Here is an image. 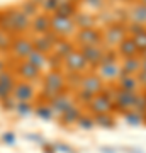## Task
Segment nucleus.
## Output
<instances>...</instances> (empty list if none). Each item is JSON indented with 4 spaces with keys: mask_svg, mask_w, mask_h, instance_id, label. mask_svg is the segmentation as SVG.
I'll list each match as a JSON object with an SVG mask.
<instances>
[{
    "mask_svg": "<svg viewBox=\"0 0 146 153\" xmlns=\"http://www.w3.org/2000/svg\"><path fill=\"white\" fill-rule=\"evenodd\" d=\"M49 105H51V109H53V112L56 111V112H60V114H63L65 111H68L71 107V105H75L73 104V100H71L68 95H66L65 92L60 94V95H56V97L49 102Z\"/></svg>",
    "mask_w": 146,
    "mask_h": 153,
    "instance_id": "18",
    "label": "nucleus"
},
{
    "mask_svg": "<svg viewBox=\"0 0 146 153\" xmlns=\"http://www.w3.org/2000/svg\"><path fill=\"white\" fill-rule=\"evenodd\" d=\"M14 38H16V36H12V34L2 31V33H0V51H9L10 46H12Z\"/></svg>",
    "mask_w": 146,
    "mask_h": 153,
    "instance_id": "30",
    "label": "nucleus"
},
{
    "mask_svg": "<svg viewBox=\"0 0 146 153\" xmlns=\"http://www.w3.org/2000/svg\"><path fill=\"white\" fill-rule=\"evenodd\" d=\"M80 51H82V55H83V58H85V61L90 66H99L102 63L104 49L100 46H82Z\"/></svg>",
    "mask_w": 146,
    "mask_h": 153,
    "instance_id": "15",
    "label": "nucleus"
},
{
    "mask_svg": "<svg viewBox=\"0 0 146 153\" xmlns=\"http://www.w3.org/2000/svg\"><path fill=\"white\" fill-rule=\"evenodd\" d=\"M16 111L22 116H27V114H31V112L34 111V107L31 105V102H17Z\"/></svg>",
    "mask_w": 146,
    "mask_h": 153,
    "instance_id": "32",
    "label": "nucleus"
},
{
    "mask_svg": "<svg viewBox=\"0 0 146 153\" xmlns=\"http://www.w3.org/2000/svg\"><path fill=\"white\" fill-rule=\"evenodd\" d=\"M31 65H34L36 68H39V70H43L44 66L48 65V55H44V53H41V51H36L34 49L31 55L27 56V60Z\"/></svg>",
    "mask_w": 146,
    "mask_h": 153,
    "instance_id": "25",
    "label": "nucleus"
},
{
    "mask_svg": "<svg viewBox=\"0 0 146 153\" xmlns=\"http://www.w3.org/2000/svg\"><path fill=\"white\" fill-rule=\"evenodd\" d=\"M80 117H82V112L76 105H71L70 109L65 111V112L61 114V121H63L65 124H73V123H76Z\"/></svg>",
    "mask_w": 146,
    "mask_h": 153,
    "instance_id": "26",
    "label": "nucleus"
},
{
    "mask_svg": "<svg viewBox=\"0 0 146 153\" xmlns=\"http://www.w3.org/2000/svg\"><path fill=\"white\" fill-rule=\"evenodd\" d=\"M0 33H2V27H0Z\"/></svg>",
    "mask_w": 146,
    "mask_h": 153,
    "instance_id": "49",
    "label": "nucleus"
},
{
    "mask_svg": "<svg viewBox=\"0 0 146 153\" xmlns=\"http://www.w3.org/2000/svg\"><path fill=\"white\" fill-rule=\"evenodd\" d=\"M60 2L61 0H43L41 2V9H43V12L53 16L54 12H56V9L60 7Z\"/></svg>",
    "mask_w": 146,
    "mask_h": 153,
    "instance_id": "31",
    "label": "nucleus"
},
{
    "mask_svg": "<svg viewBox=\"0 0 146 153\" xmlns=\"http://www.w3.org/2000/svg\"><path fill=\"white\" fill-rule=\"evenodd\" d=\"M141 68H143V71H146V60L141 63Z\"/></svg>",
    "mask_w": 146,
    "mask_h": 153,
    "instance_id": "46",
    "label": "nucleus"
},
{
    "mask_svg": "<svg viewBox=\"0 0 146 153\" xmlns=\"http://www.w3.org/2000/svg\"><path fill=\"white\" fill-rule=\"evenodd\" d=\"M139 51H138V46H136L134 39L133 38H124L119 43V55L124 56V58H134Z\"/></svg>",
    "mask_w": 146,
    "mask_h": 153,
    "instance_id": "21",
    "label": "nucleus"
},
{
    "mask_svg": "<svg viewBox=\"0 0 146 153\" xmlns=\"http://www.w3.org/2000/svg\"><path fill=\"white\" fill-rule=\"evenodd\" d=\"M19 9H21V12L26 17H29V19H34V17L39 14V10H41V7H39V4L36 0H24L21 5H19Z\"/></svg>",
    "mask_w": 146,
    "mask_h": 153,
    "instance_id": "24",
    "label": "nucleus"
},
{
    "mask_svg": "<svg viewBox=\"0 0 146 153\" xmlns=\"http://www.w3.org/2000/svg\"><path fill=\"white\" fill-rule=\"evenodd\" d=\"M5 70H7V63L2 60V58H0V73H4Z\"/></svg>",
    "mask_w": 146,
    "mask_h": 153,
    "instance_id": "42",
    "label": "nucleus"
},
{
    "mask_svg": "<svg viewBox=\"0 0 146 153\" xmlns=\"http://www.w3.org/2000/svg\"><path fill=\"white\" fill-rule=\"evenodd\" d=\"M27 140H31V141H39V143H41V138H39V136H34V134H27Z\"/></svg>",
    "mask_w": 146,
    "mask_h": 153,
    "instance_id": "43",
    "label": "nucleus"
},
{
    "mask_svg": "<svg viewBox=\"0 0 146 153\" xmlns=\"http://www.w3.org/2000/svg\"><path fill=\"white\" fill-rule=\"evenodd\" d=\"M2 140H4L5 143H9V145H14V141H16V136H14V133H4Z\"/></svg>",
    "mask_w": 146,
    "mask_h": 153,
    "instance_id": "40",
    "label": "nucleus"
},
{
    "mask_svg": "<svg viewBox=\"0 0 146 153\" xmlns=\"http://www.w3.org/2000/svg\"><path fill=\"white\" fill-rule=\"evenodd\" d=\"M73 22H75V27H78V29L95 27V19L88 12H76L73 16Z\"/></svg>",
    "mask_w": 146,
    "mask_h": 153,
    "instance_id": "22",
    "label": "nucleus"
},
{
    "mask_svg": "<svg viewBox=\"0 0 146 153\" xmlns=\"http://www.w3.org/2000/svg\"><path fill=\"white\" fill-rule=\"evenodd\" d=\"M80 87L82 90H87L92 95H97V94H100L104 90V80L99 75H87L82 78Z\"/></svg>",
    "mask_w": 146,
    "mask_h": 153,
    "instance_id": "16",
    "label": "nucleus"
},
{
    "mask_svg": "<svg viewBox=\"0 0 146 153\" xmlns=\"http://www.w3.org/2000/svg\"><path fill=\"white\" fill-rule=\"evenodd\" d=\"M14 85H16V76L12 75L10 71L5 70L4 73H0V102L12 97Z\"/></svg>",
    "mask_w": 146,
    "mask_h": 153,
    "instance_id": "17",
    "label": "nucleus"
},
{
    "mask_svg": "<svg viewBox=\"0 0 146 153\" xmlns=\"http://www.w3.org/2000/svg\"><path fill=\"white\" fill-rule=\"evenodd\" d=\"M127 34V27L122 26V24H110L107 29H105V33L102 34V41L107 46H119V43L122 41Z\"/></svg>",
    "mask_w": 146,
    "mask_h": 153,
    "instance_id": "5",
    "label": "nucleus"
},
{
    "mask_svg": "<svg viewBox=\"0 0 146 153\" xmlns=\"http://www.w3.org/2000/svg\"><path fill=\"white\" fill-rule=\"evenodd\" d=\"M63 63H65V68L68 71H71V73H83L88 68V63L85 61L80 49H73L70 55L63 60Z\"/></svg>",
    "mask_w": 146,
    "mask_h": 153,
    "instance_id": "7",
    "label": "nucleus"
},
{
    "mask_svg": "<svg viewBox=\"0 0 146 153\" xmlns=\"http://www.w3.org/2000/svg\"><path fill=\"white\" fill-rule=\"evenodd\" d=\"M141 4H143V5H146V0H141Z\"/></svg>",
    "mask_w": 146,
    "mask_h": 153,
    "instance_id": "48",
    "label": "nucleus"
},
{
    "mask_svg": "<svg viewBox=\"0 0 146 153\" xmlns=\"http://www.w3.org/2000/svg\"><path fill=\"white\" fill-rule=\"evenodd\" d=\"M141 82L146 83V71H143V73H141Z\"/></svg>",
    "mask_w": 146,
    "mask_h": 153,
    "instance_id": "45",
    "label": "nucleus"
},
{
    "mask_svg": "<svg viewBox=\"0 0 146 153\" xmlns=\"http://www.w3.org/2000/svg\"><path fill=\"white\" fill-rule=\"evenodd\" d=\"M90 9H100L104 5V0H83Z\"/></svg>",
    "mask_w": 146,
    "mask_h": 153,
    "instance_id": "38",
    "label": "nucleus"
},
{
    "mask_svg": "<svg viewBox=\"0 0 146 153\" xmlns=\"http://www.w3.org/2000/svg\"><path fill=\"white\" fill-rule=\"evenodd\" d=\"M127 31H129V33L133 34V38H134V36H138V34L145 33V26H141V24H136V22H133L129 27H127Z\"/></svg>",
    "mask_w": 146,
    "mask_h": 153,
    "instance_id": "37",
    "label": "nucleus"
},
{
    "mask_svg": "<svg viewBox=\"0 0 146 153\" xmlns=\"http://www.w3.org/2000/svg\"><path fill=\"white\" fill-rule=\"evenodd\" d=\"M75 31V22L73 19L60 16H51V33H54L60 38H66L68 34Z\"/></svg>",
    "mask_w": 146,
    "mask_h": 153,
    "instance_id": "6",
    "label": "nucleus"
},
{
    "mask_svg": "<svg viewBox=\"0 0 146 153\" xmlns=\"http://www.w3.org/2000/svg\"><path fill=\"white\" fill-rule=\"evenodd\" d=\"M126 119H127V123H133V124H139L141 123V119H143V117H141L139 114H126Z\"/></svg>",
    "mask_w": 146,
    "mask_h": 153,
    "instance_id": "39",
    "label": "nucleus"
},
{
    "mask_svg": "<svg viewBox=\"0 0 146 153\" xmlns=\"http://www.w3.org/2000/svg\"><path fill=\"white\" fill-rule=\"evenodd\" d=\"M141 70V63L138 58H126L124 60V65H122V73L124 75H134L136 71Z\"/></svg>",
    "mask_w": 146,
    "mask_h": 153,
    "instance_id": "27",
    "label": "nucleus"
},
{
    "mask_svg": "<svg viewBox=\"0 0 146 153\" xmlns=\"http://www.w3.org/2000/svg\"><path fill=\"white\" fill-rule=\"evenodd\" d=\"M31 31L38 36L48 34L51 31V16L46 12H39L34 19H31Z\"/></svg>",
    "mask_w": 146,
    "mask_h": 153,
    "instance_id": "14",
    "label": "nucleus"
},
{
    "mask_svg": "<svg viewBox=\"0 0 146 153\" xmlns=\"http://www.w3.org/2000/svg\"><path fill=\"white\" fill-rule=\"evenodd\" d=\"M73 49H75V44L71 43V41H68V39H65V38H60L58 43L54 44V48H53V55L58 56V58L63 61Z\"/></svg>",
    "mask_w": 146,
    "mask_h": 153,
    "instance_id": "19",
    "label": "nucleus"
},
{
    "mask_svg": "<svg viewBox=\"0 0 146 153\" xmlns=\"http://www.w3.org/2000/svg\"><path fill=\"white\" fill-rule=\"evenodd\" d=\"M70 2H73V4H76V2H80V0H70Z\"/></svg>",
    "mask_w": 146,
    "mask_h": 153,
    "instance_id": "47",
    "label": "nucleus"
},
{
    "mask_svg": "<svg viewBox=\"0 0 146 153\" xmlns=\"http://www.w3.org/2000/svg\"><path fill=\"white\" fill-rule=\"evenodd\" d=\"M138 94L136 92H129V90H117L116 97H114V104L117 105L119 109L126 111V109H134L136 102H138Z\"/></svg>",
    "mask_w": 146,
    "mask_h": 153,
    "instance_id": "13",
    "label": "nucleus"
},
{
    "mask_svg": "<svg viewBox=\"0 0 146 153\" xmlns=\"http://www.w3.org/2000/svg\"><path fill=\"white\" fill-rule=\"evenodd\" d=\"M16 73L17 76L21 78L22 82H29V83H33L36 82L39 76H41V70L39 68H36L34 65H31L29 61H19L16 66Z\"/></svg>",
    "mask_w": 146,
    "mask_h": 153,
    "instance_id": "11",
    "label": "nucleus"
},
{
    "mask_svg": "<svg viewBox=\"0 0 146 153\" xmlns=\"http://www.w3.org/2000/svg\"><path fill=\"white\" fill-rule=\"evenodd\" d=\"M44 153H54L53 146H44Z\"/></svg>",
    "mask_w": 146,
    "mask_h": 153,
    "instance_id": "44",
    "label": "nucleus"
},
{
    "mask_svg": "<svg viewBox=\"0 0 146 153\" xmlns=\"http://www.w3.org/2000/svg\"><path fill=\"white\" fill-rule=\"evenodd\" d=\"M34 112H36V116L41 117V119H51V117H53V109H51V105L46 104V102L39 104L38 107L34 109Z\"/></svg>",
    "mask_w": 146,
    "mask_h": 153,
    "instance_id": "29",
    "label": "nucleus"
},
{
    "mask_svg": "<svg viewBox=\"0 0 146 153\" xmlns=\"http://www.w3.org/2000/svg\"><path fill=\"white\" fill-rule=\"evenodd\" d=\"M76 124L80 126V128H83V129H90L93 126V119L92 117H87V116H82L80 119L76 121Z\"/></svg>",
    "mask_w": 146,
    "mask_h": 153,
    "instance_id": "36",
    "label": "nucleus"
},
{
    "mask_svg": "<svg viewBox=\"0 0 146 153\" xmlns=\"http://www.w3.org/2000/svg\"><path fill=\"white\" fill-rule=\"evenodd\" d=\"M76 99L80 100L82 104H85V105H88V102L93 99V95L90 92H87V90H80V92L76 94Z\"/></svg>",
    "mask_w": 146,
    "mask_h": 153,
    "instance_id": "35",
    "label": "nucleus"
},
{
    "mask_svg": "<svg viewBox=\"0 0 146 153\" xmlns=\"http://www.w3.org/2000/svg\"><path fill=\"white\" fill-rule=\"evenodd\" d=\"M12 97L16 99V102H33V99L36 97V88L29 82H16Z\"/></svg>",
    "mask_w": 146,
    "mask_h": 153,
    "instance_id": "8",
    "label": "nucleus"
},
{
    "mask_svg": "<svg viewBox=\"0 0 146 153\" xmlns=\"http://www.w3.org/2000/svg\"><path fill=\"white\" fill-rule=\"evenodd\" d=\"M127 16L133 22L136 24H141V26H145L146 24V5L143 4H134V5H131V9L127 10Z\"/></svg>",
    "mask_w": 146,
    "mask_h": 153,
    "instance_id": "20",
    "label": "nucleus"
},
{
    "mask_svg": "<svg viewBox=\"0 0 146 153\" xmlns=\"http://www.w3.org/2000/svg\"><path fill=\"white\" fill-rule=\"evenodd\" d=\"M10 51H12V56H14L17 61L27 60V56L34 51L33 39L26 38V36H16V38H14V41H12Z\"/></svg>",
    "mask_w": 146,
    "mask_h": 153,
    "instance_id": "3",
    "label": "nucleus"
},
{
    "mask_svg": "<svg viewBox=\"0 0 146 153\" xmlns=\"http://www.w3.org/2000/svg\"><path fill=\"white\" fill-rule=\"evenodd\" d=\"M58 39H60V36H56V34L51 33V31H49L48 34H43V36H36V38L33 39L34 49H36V51H41L44 55H51L54 44L58 43Z\"/></svg>",
    "mask_w": 146,
    "mask_h": 153,
    "instance_id": "10",
    "label": "nucleus"
},
{
    "mask_svg": "<svg viewBox=\"0 0 146 153\" xmlns=\"http://www.w3.org/2000/svg\"><path fill=\"white\" fill-rule=\"evenodd\" d=\"M76 14V7L73 2L70 0H61L60 2V7L56 9L53 16H60V17H68V19H73V16Z\"/></svg>",
    "mask_w": 146,
    "mask_h": 153,
    "instance_id": "23",
    "label": "nucleus"
},
{
    "mask_svg": "<svg viewBox=\"0 0 146 153\" xmlns=\"http://www.w3.org/2000/svg\"><path fill=\"white\" fill-rule=\"evenodd\" d=\"M58 152H65V153H70V146L68 145H58V148H56Z\"/></svg>",
    "mask_w": 146,
    "mask_h": 153,
    "instance_id": "41",
    "label": "nucleus"
},
{
    "mask_svg": "<svg viewBox=\"0 0 146 153\" xmlns=\"http://www.w3.org/2000/svg\"><path fill=\"white\" fill-rule=\"evenodd\" d=\"M66 85L65 75L60 70H51L43 80V94H44V102L49 104L56 95L63 94Z\"/></svg>",
    "mask_w": 146,
    "mask_h": 153,
    "instance_id": "2",
    "label": "nucleus"
},
{
    "mask_svg": "<svg viewBox=\"0 0 146 153\" xmlns=\"http://www.w3.org/2000/svg\"><path fill=\"white\" fill-rule=\"evenodd\" d=\"M136 78L133 75H122L119 78V88L121 90H129V92H134L136 90Z\"/></svg>",
    "mask_w": 146,
    "mask_h": 153,
    "instance_id": "28",
    "label": "nucleus"
},
{
    "mask_svg": "<svg viewBox=\"0 0 146 153\" xmlns=\"http://www.w3.org/2000/svg\"><path fill=\"white\" fill-rule=\"evenodd\" d=\"M95 123L100 124V126H105V128H112V126H114L112 117H110L109 114H99V116H95Z\"/></svg>",
    "mask_w": 146,
    "mask_h": 153,
    "instance_id": "33",
    "label": "nucleus"
},
{
    "mask_svg": "<svg viewBox=\"0 0 146 153\" xmlns=\"http://www.w3.org/2000/svg\"><path fill=\"white\" fill-rule=\"evenodd\" d=\"M134 43H136V46H138V51H146V31L145 33H141V34H138V36H134Z\"/></svg>",
    "mask_w": 146,
    "mask_h": 153,
    "instance_id": "34",
    "label": "nucleus"
},
{
    "mask_svg": "<svg viewBox=\"0 0 146 153\" xmlns=\"http://www.w3.org/2000/svg\"><path fill=\"white\" fill-rule=\"evenodd\" d=\"M0 27L12 36H22L31 29V19L24 16L19 7H12L0 12Z\"/></svg>",
    "mask_w": 146,
    "mask_h": 153,
    "instance_id": "1",
    "label": "nucleus"
},
{
    "mask_svg": "<svg viewBox=\"0 0 146 153\" xmlns=\"http://www.w3.org/2000/svg\"><path fill=\"white\" fill-rule=\"evenodd\" d=\"M114 107V102L112 99H110V95H109L107 92H100L97 94V95H93V99L88 102V109H90V112H93L95 116L99 114H109L110 111H112Z\"/></svg>",
    "mask_w": 146,
    "mask_h": 153,
    "instance_id": "4",
    "label": "nucleus"
},
{
    "mask_svg": "<svg viewBox=\"0 0 146 153\" xmlns=\"http://www.w3.org/2000/svg\"><path fill=\"white\" fill-rule=\"evenodd\" d=\"M76 43L80 46H99L102 43V33L97 27L80 29L76 33Z\"/></svg>",
    "mask_w": 146,
    "mask_h": 153,
    "instance_id": "9",
    "label": "nucleus"
},
{
    "mask_svg": "<svg viewBox=\"0 0 146 153\" xmlns=\"http://www.w3.org/2000/svg\"><path fill=\"white\" fill-rule=\"evenodd\" d=\"M124 75L122 73V66L117 61H102L99 65V76L102 80H116Z\"/></svg>",
    "mask_w": 146,
    "mask_h": 153,
    "instance_id": "12",
    "label": "nucleus"
}]
</instances>
